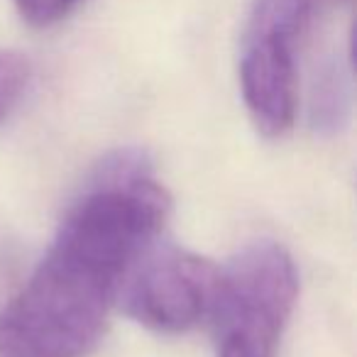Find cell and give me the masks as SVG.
<instances>
[{
    "label": "cell",
    "mask_w": 357,
    "mask_h": 357,
    "mask_svg": "<svg viewBox=\"0 0 357 357\" xmlns=\"http://www.w3.org/2000/svg\"><path fill=\"white\" fill-rule=\"evenodd\" d=\"M172 208L144 154L115 152L71 204L42 262L0 311V357L96 350L137 257Z\"/></svg>",
    "instance_id": "1"
},
{
    "label": "cell",
    "mask_w": 357,
    "mask_h": 357,
    "mask_svg": "<svg viewBox=\"0 0 357 357\" xmlns=\"http://www.w3.org/2000/svg\"><path fill=\"white\" fill-rule=\"evenodd\" d=\"M298 296L287 248L259 240L220 267L211 323L218 357H274Z\"/></svg>",
    "instance_id": "2"
},
{
    "label": "cell",
    "mask_w": 357,
    "mask_h": 357,
    "mask_svg": "<svg viewBox=\"0 0 357 357\" xmlns=\"http://www.w3.org/2000/svg\"><path fill=\"white\" fill-rule=\"evenodd\" d=\"M220 267L211 259L154 240L130 267L118 303L135 323L162 335H181L211 316Z\"/></svg>",
    "instance_id": "3"
},
{
    "label": "cell",
    "mask_w": 357,
    "mask_h": 357,
    "mask_svg": "<svg viewBox=\"0 0 357 357\" xmlns=\"http://www.w3.org/2000/svg\"><path fill=\"white\" fill-rule=\"evenodd\" d=\"M240 91L257 132L264 137L287 135L298 108L296 45L277 37L243 35Z\"/></svg>",
    "instance_id": "4"
},
{
    "label": "cell",
    "mask_w": 357,
    "mask_h": 357,
    "mask_svg": "<svg viewBox=\"0 0 357 357\" xmlns=\"http://www.w3.org/2000/svg\"><path fill=\"white\" fill-rule=\"evenodd\" d=\"M318 0H255L245 35H264L298 45L313 20Z\"/></svg>",
    "instance_id": "5"
},
{
    "label": "cell",
    "mask_w": 357,
    "mask_h": 357,
    "mask_svg": "<svg viewBox=\"0 0 357 357\" xmlns=\"http://www.w3.org/2000/svg\"><path fill=\"white\" fill-rule=\"evenodd\" d=\"M350 110V91H347V79L337 64H331L316 81L311 100V123L321 132H335L342 128Z\"/></svg>",
    "instance_id": "6"
},
{
    "label": "cell",
    "mask_w": 357,
    "mask_h": 357,
    "mask_svg": "<svg viewBox=\"0 0 357 357\" xmlns=\"http://www.w3.org/2000/svg\"><path fill=\"white\" fill-rule=\"evenodd\" d=\"M30 61L10 50H0V123L17 108L30 84Z\"/></svg>",
    "instance_id": "7"
},
{
    "label": "cell",
    "mask_w": 357,
    "mask_h": 357,
    "mask_svg": "<svg viewBox=\"0 0 357 357\" xmlns=\"http://www.w3.org/2000/svg\"><path fill=\"white\" fill-rule=\"evenodd\" d=\"M20 17L32 27H52L66 20L84 0H13Z\"/></svg>",
    "instance_id": "8"
}]
</instances>
